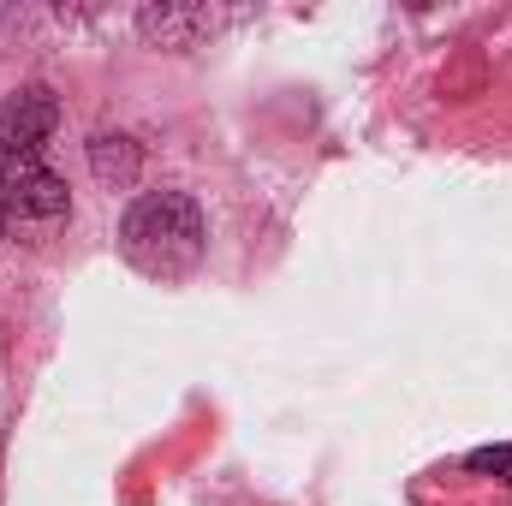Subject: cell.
<instances>
[{
    "label": "cell",
    "instance_id": "1",
    "mask_svg": "<svg viewBox=\"0 0 512 506\" xmlns=\"http://www.w3.org/2000/svg\"><path fill=\"white\" fill-rule=\"evenodd\" d=\"M209 245V227H203V209L185 197V191H143L120 221V256L143 280H185Z\"/></svg>",
    "mask_w": 512,
    "mask_h": 506
},
{
    "label": "cell",
    "instance_id": "2",
    "mask_svg": "<svg viewBox=\"0 0 512 506\" xmlns=\"http://www.w3.org/2000/svg\"><path fill=\"white\" fill-rule=\"evenodd\" d=\"M60 126V108L48 90H24L0 108V221H12V203L18 191L48 167L42 161V143Z\"/></svg>",
    "mask_w": 512,
    "mask_h": 506
},
{
    "label": "cell",
    "instance_id": "3",
    "mask_svg": "<svg viewBox=\"0 0 512 506\" xmlns=\"http://www.w3.org/2000/svg\"><path fill=\"white\" fill-rule=\"evenodd\" d=\"M137 161H143V155H137L131 137H96V143H90V167H96L102 185H131V179H137Z\"/></svg>",
    "mask_w": 512,
    "mask_h": 506
},
{
    "label": "cell",
    "instance_id": "4",
    "mask_svg": "<svg viewBox=\"0 0 512 506\" xmlns=\"http://www.w3.org/2000/svg\"><path fill=\"white\" fill-rule=\"evenodd\" d=\"M465 465H471V471H495L501 483H512V447H483V453H471Z\"/></svg>",
    "mask_w": 512,
    "mask_h": 506
},
{
    "label": "cell",
    "instance_id": "5",
    "mask_svg": "<svg viewBox=\"0 0 512 506\" xmlns=\"http://www.w3.org/2000/svg\"><path fill=\"white\" fill-rule=\"evenodd\" d=\"M0 227H6V221H0Z\"/></svg>",
    "mask_w": 512,
    "mask_h": 506
}]
</instances>
